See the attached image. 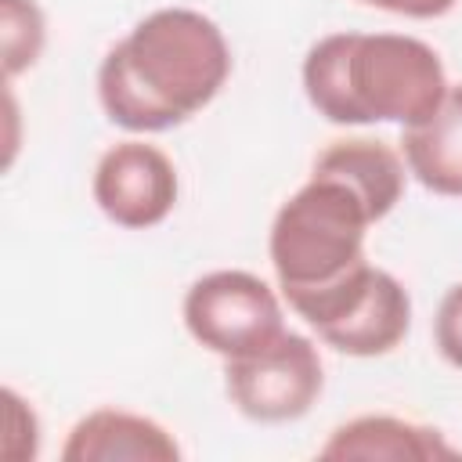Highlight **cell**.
<instances>
[{"label": "cell", "mask_w": 462, "mask_h": 462, "mask_svg": "<svg viewBox=\"0 0 462 462\" xmlns=\"http://www.w3.org/2000/svg\"><path fill=\"white\" fill-rule=\"evenodd\" d=\"M90 191L112 224L144 231L173 213L180 180L173 159L162 148L148 141H119L97 159Z\"/></svg>", "instance_id": "obj_7"}, {"label": "cell", "mask_w": 462, "mask_h": 462, "mask_svg": "<svg viewBox=\"0 0 462 462\" xmlns=\"http://www.w3.org/2000/svg\"><path fill=\"white\" fill-rule=\"evenodd\" d=\"M224 390L231 404L253 422L303 419L325 390V365L318 346L300 332H282L263 350L224 361Z\"/></svg>", "instance_id": "obj_6"}, {"label": "cell", "mask_w": 462, "mask_h": 462, "mask_svg": "<svg viewBox=\"0 0 462 462\" xmlns=\"http://www.w3.org/2000/svg\"><path fill=\"white\" fill-rule=\"evenodd\" d=\"M65 462H177L180 444L173 433L137 411L97 408L87 411L61 444Z\"/></svg>", "instance_id": "obj_8"}, {"label": "cell", "mask_w": 462, "mask_h": 462, "mask_svg": "<svg viewBox=\"0 0 462 462\" xmlns=\"http://www.w3.org/2000/svg\"><path fill=\"white\" fill-rule=\"evenodd\" d=\"M361 4L379 7V11H390V14H404V18H440L458 0H361Z\"/></svg>", "instance_id": "obj_15"}, {"label": "cell", "mask_w": 462, "mask_h": 462, "mask_svg": "<svg viewBox=\"0 0 462 462\" xmlns=\"http://www.w3.org/2000/svg\"><path fill=\"white\" fill-rule=\"evenodd\" d=\"M4 404H7V437H4V455L14 458V462H25V458H36L40 451V422H36V411L7 386L4 390Z\"/></svg>", "instance_id": "obj_13"}, {"label": "cell", "mask_w": 462, "mask_h": 462, "mask_svg": "<svg viewBox=\"0 0 462 462\" xmlns=\"http://www.w3.org/2000/svg\"><path fill=\"white\" fill-rule=\"evenodd\" d=\"M433 339H437L440 357L462 372V282L444 292L437 318H433Z\"/></svg>", "instance_id": "obj_14"}, {"label": "cell", "mask_w": 462, "mask_h": 462, "mask_svg": "<svg viewBox=\"0 0 462 462\" xmlns=\"http://www.w3.org/2000/svg\"><path fill=\"white\" fill-rule=\"evenodd\" d=\"M321 458H365V462H440V458H462L455 444L444 440L440 430L397 419V415H357L328 433V440L318 448Z\"/></svg>", "instance_id": "obj_9"}, {"label": "cell", "mask_w": 462, "mask_h": 462, "mask_svg": "<svg viewBox=\"0 0 462 462\" xmlns=\"http://www.w3.org/2000/svg\"><path fill=\"white\" fill-rule=\"evenodd\" d=\"M375 220L361 195L325 173H310L271 220L267 253L285 296L321 289L365 263V235Z\"/></svg>", "instance_id": "obj_3"}, {"label": "cell", "mask_w": 462, "mask_h": 462, "mask_svg": "<svg viewBox=\"0 0 462 462\" xmlns=\"http://www.w3.org/2000/svg\"><path fill=\"white\" fill-rule=\"evenodd\" d=\"M401 152L408 173L433 195L462 199V83H451L440 108L404 126Z\"/></svg>", "instance_id": "obj_10"}, {"label": "cell", "mask_w": 462, "mask_h": 462, "mask_svg": "<svg viewBox=\"0 0 462 462\" xmlns=\"http://www.w3.org/2000/svg\"><path fill=\"white\" fill-rule=\"evenodd\" d=\"M180 314L191 339L224 361L263 350L285 332L278 292L253 271H209L195 278Z\"/></svg>", "instance_id": "obj_5"}, {"label": "cell", "mask_w": 462, "mask_h": 462, "mask_svg": "<svg viewBox=\"0 0 462 462\" xmlns=\"http://www.w3.org/2000/svg\"><path fill=\"white\" fill-rule=\"evenodd\" d=\"M0 43H4V76L32 69L47 43V22L36 0H0Z\"/></svg>", "instance_id": "obj_12"}, {"label": "cell", "mask_w": 462, "mask_h": 462, "mask_svg": "<svg viewBox=\"0 0 462 462\" xmlns=\"http://www.w3.org/2000/svg\"><path fill=\"white\" fill-rule=\"evenodd\" d=\"M285 303L318 332L325 346L346 357H383L397 350L411 328L408 289L368 260L321 289L285 296Z\"/></svg>", "instance_id": "obj_4"}, {"label": "cell", "mask_w": 462, "mask_h": 462, "mask_svg": "<svg viewBox=\"0 0 462 462\" xmlns=\"http://www.w3.org/2000/svg\"><path fill=\"white\" fill-rule=\"evenodd\" d=\"M310 173H325V177L350 184L361 195V202L368 206L372 220H383L401 202L404 184H408L404 155L397 148H390L386 141H372V137L332 141L314 159Z\"/></svg>", "instance_id": "obj_11"}, {"label": "cell", "mask_w": 462, "mask_h": 462, "mask_svg": "<svg viewBox=\"0 0 462 462\" xmlns=\"http://www.w3.org/2000/svg\"><path fill=\"white\" fill-rule=\"evenodd\" d=\"M300 76L314 112L339 126H415L451 87L440 54L404 32H328L307 51Z\"/></svg>", "instance_id": "obj_2"}, {"label": "cell", "mask_w": 462, "mask_h": 462, "mask_svg": "<svg viewBox=\"0 0 462 462\" xmlns=\"http://www.w3.org/2000/svg\"><path fill=\"white\" fill-rule=\"evenodd\" d=\"M231 76V47L213 18L191 7L144 14L97 65L105 116L130 134L173 130L206 108Z\"/></svg>", "instance_id": "obj_1"}]
</instances>
